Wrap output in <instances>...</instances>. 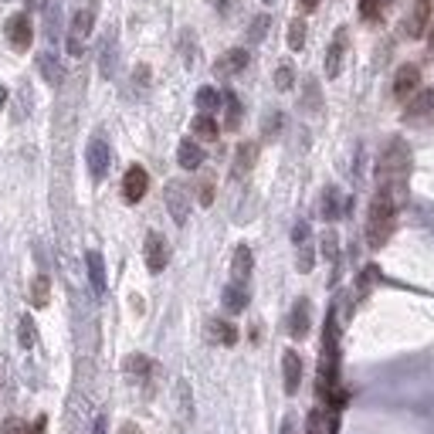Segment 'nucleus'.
I'll use <instances>...</instances> for the list:
<instances>
[{
	"label": "nucleus",
	"mask_w": 434,
	"mask_h": 434,
	"mask_svg": "<svg viewBox=\"0 0 434 434\" xmlns=\"http://www.w3.org/2000/svg\"><path fill=\"white\" fill-rule=\"evenodd\" d=\"M28 4H31V7H38V4H45V0H28Z\"/></svg>",
	"instance_id": "nucleus-51"
},
{
	"label": "nucleus",
	"mask_w": 434,
	"mask_h": 434,
	"mask_svg": "<svg viewBox=\"0 0 434 434\" xmlns=\"http://www.w3.org/2000/svg\"><path fill=\"white\" fill-rule=\"evenodd\" d=\"M251 268H255V255H251V248L248 245H238V248H234V258H231V279L238 282V285H248Z\"/></svg>",
	"instance_id": "nucleus-13"
},
{
	"label": "nucleus",
	"mask_w": 434,
	"mask_h": 434,
	"mask_svg": "<svg viewBox=\"0 0 434 434\" xmlns=\"http://www.w3.org/2000/svg\"><path fill=\"white\" fill-rule=\"evenodd\" d=\"M302 45H306V21H299V17H295L292 24H289V48L299 51Z\"/></svg>",
	"instance_id": "nucleus-30"
},
{
	"label": "nucleus",
	"mask_w": 434,
	"mask_h": 434,
	"mask_svg": "<svg viewBox=\"0 0 434 434\" xmlns=\"http://www.w3.org/2000/svg\"><path fill=\"white\" fill-rule=\"evenodd\" d=\"M177 163H180L184 170H197V167L204 163V150L194 140H184L180 143V150H177Z\"/></svg>",
	"instance_id": "nucleus-19"
},
{
	"label": "nucleus",
	"mask_w": 434,
	"mask_h": 434,
	"mask_svg": "<svg viewBox=\"0 0 434 434\" xmlns=\"http://www.w3.org/2000/svg\"><path fill=\"white\" fill-rule=\"evenodd\" d=\"M282 434H292V418H285V428H282Z\"/></svg>",
	"instance_id": "nucleus-47"
},
{
	"label": "nucleus",
	"mask_w": 434,
	"mask_h": 434,
	"mask_svg": "<svg viewBox=\"0 0 434 434\" xmlns=\"http://www.w3.org/2000/svg\"><path fill=\"white\" fill-rule=\"evenodd\" d=\"M0 434H24V421L7 418L4 424H0Z\"/></svg>",
	"instance_id": "nucleus-37"
},
{
	"label": "nucleus",
	"mask_w": 434,
	"mask_h": 434,
	"mask_svg": "<svg viewBox=\"0 0 434 434\" xmlns=\"http://www.w3.org/2000/svg\"><path fill=\"white\" fill-rule=\"evenodd\" d=\"M45 424H48L45 418H38V421L31 424V428H24V434H45Z\"/></svg>",
	"instance_id": "nucleus-42"
},
{
	"label": "nucleus",
	"mask_w": 434,
	"mask_h": 434,
	"mask_svg": "<svg viewBox=\"0 0 434 434\" xmlns=\"http://www.w3.org/2000/svg\"><path fill=\"white\" fill-rule=\"evenodd\" d=\"M404 123L411 126L434 123V89H421V92L411 95V102L404 108Z\"/></svg>",
	"instance_id": "nucleus-3"
},
{
	"label": "nucleus",
	"mask_w": 434,
	"mask_h": 434,
	"mask_svg": "<svg viewBox=\"0 0 434 434\" xmlns=\"http://www.w3.org/2000/svg\"><path fill=\"white\" fill-rule=\"evenodd\" d=\"M282 373H285V394H295L299 384H302V360L295 350H285L282 357Z\"/></svg>",
	"instance_id": "nucleus-14"
},
{
	"label": "nucleus",
	"mask_w": 434,
	"mask_h": 434,
	"mask_svg": "<svg viewBox=\"0 0 434 434\" xmlns=\"http://www.w3.org/2000/svg\"><path fill=\"white\" fill-rule=\"evenodd\" d=\"M146 190H150V173L143 170V167H129L123 177V197L126 204H140L146 197Z\"/></svg>",
	"instance_id": "nucleus-6"
},
{
	"label": "nucleus",
	"mask_w": 434,
	"mask_h": 434,
	"mask_svg": "<svg viewBox=\"0 0 434 434\" xmlns=\"http://www.w3.org/2000/svg\"><path fill=\"white\" fill-rule=\"evenodd\" d=\"M428 24H431V0H414L411 14L404 17V34L407 38H421L428 31Z\"/></svg>",
	"instance_id": "nucleus-8"
},
{
	"label": "nucleus",
	"mask_w": 434,
	"mask_h": 434,
	"mask_svg": "<svg viewBox=\"0 0 434 434\" xmlns=\"http://www.w3.org/2000/svg\"><path fill=\"white\" fill-rule=\"evenodd\" d=\"M85 163H89V173L95 180H102L108 173V163H112V153H108V143L106 140H92L89 150H85Z\"/></svg>",
	"instance_id": "nucleus-11"
},
{
	"label": "nucleus",
	"mask_w": 434,
	"mask_h": 434,
	"mask_svg": "<svg viewBox=\"0 0 434 434\" xmlns=\"http://www.w3.org/2000/svg\"><path fill=\"white\" fill-rule=\"evenodd\" d=\"M275 129H282V112H272V116L265 119V136H272Z\"/></svg>",
	"instance_id": "nucleus-39"
},
{
	"label": "nucleus",
	"mask_w": 434,
	"mask_h": 434,
	"mask_svg": "<svg viewBox=\"0 0 434 434\" xmlns=\"http://www.w3.org/2000/svg\"><path fill=\"white\" fill-rule=\"evenodd\" d=\"M217 106H221V92H217V89H211V85H204L201 92H197V108H201V112H207V116H214Z\"/></svg>",
	"instance_id": "nucleus-26"
},
{
	"label": "nucleus",
	"mask_w": 434,
	"mask_h": 434,
	"mask_svg": "<svg viewBox=\"0 0 434 434\" xmlns=\"http://www.w3.org/2000/svg\"><path fill=\"white\" fill-rule=\"evenodd\" d=\"M217 119L214 116H207V112H201L197 119H194V136H201V140H217Z\"/></svg>",
	"instance_id": "nucleus-25"
},
{
	"label": "nucleus",
	"mask_w": 434,
	"mask_h": 434,
	"mask_svg": "<svg viewBox=\"0 0 434 434\" xmlns=\"http://www.w3.org/2000/svg\"><path fill=\"white\" fill-rule=\"evenodd\" d=\"M407 173H411V150L404 140H390L384 156H380V167H377V180L380 190H387L397 197V204H404V190H407Z\"/></svg>",
	"instance_id": "nucleus-1"
},
{
	"label": "nucleus",
	"mask_w": 434,
	"mask_h": 434,
	"mask_svg": "<svg viewBox=\"0 0 434 434\" xmlns=\"http://www.w3.org/2000/svg\"><path fill=\"white\" fill-rule=\"evenodd\" d=\"M397 211L401 204L394 194L387 190H377V197L370 204V214H367V245L370 248H384L387 238L394 234V224H397Z\"/></svg>",
	"instance_id": "nucleus-2"
},
{
	"label": "nucleus",
	"mask_w": 434,
	"mask_h": 434,
	"mask_svg": "<svg viewBox=\"0 0 434 434\" xmlns=\"http://www.w3.org/2000/svg\"><path fill=\"white\" fill-rule=\"evenodd\" d=\"M377 275H380V268H377V265H370V268H363V279H360V295L367 292V289H370Z\"/></svg>",
	"instance_id": "nucleus-36"
},
{
	"label": "nucleus",
	"mask_w": 434,
	"mask_h": 434,
	"mask_svg": "<svg viewBox=\"0 0 434 434\" xmlns=\"http://www.w3.org/2000/svg\"><path fill=\"white\" fill-rule=\"evenodd\" d=\"M309 319H312V309H309V299H299L292 306V316H289V333L295 340H302L309 333Z\"/></svg>",
	"instance_id": "nucleus-15"
},
{
	"label": "nucleus",
	"mask_w": 434,
	"mask_h": 434,
	"mask_svg": "<svg viewBox=\"0 0 434 434\" xmlns=\"http://www.w3.org/2000/svg\"><path fill=\"white\" fill-rule=\"evenodd\" d=\"M380 7H384V0H360V17H363V21H377V17H380Z\"/></svg>",
	"instance_id": "nucleus-33"
},
{
	"label": "nucleus",
	"mask_w": 434,
	"mask_h": 434,
	"mask_svg": "<svg viewBox=\"0 0 434 434\" xmlns=\"http://www.w3.org/2000/svg\"><path fill=\"white\" fill-rule=\"evenodd\" d=\"M211 201H214V190H211V184H204V187H201V204L207 207Z\"/></svg>",
	"instance_id": "nucleus-43"
},
{
	"label": "nucleus",
	"mask_w": 434,
	"mask_h": 434,
	"mask_svg": "<svg viewBox=\"0 0 434 434\" xmlns=\"http://www.w3.org/2000/svg\"><path fill=\"white\" fill-rule=\"evenodd\" d=\"M126 370H129V373H140V377H146V373H150V360H146V357H129V363H126Z\"/></svg>",
	"instance_id": "nucleus-35"
},
{
	"label": "nucleus",
	"mask_w": 434,
	"mask_h": 434,
	"mask_svg": "<svg viewBox=\"0 0 434 434\" xmlns=\"http://www.w3.org/2000/svg\"><path fill=\"white\" fill-rule=\"evenodd\" d=\"M245 306H248V289H245V285H238V282L224 285V309L228 312H245Z\"/></svg>",
	"instance_id": "nucleus-20"
},
{
	"label": "nucleus",
	"mask_w": 434,
	"mask_h": 434,
	"mask_svg": "<svg viewBox=\"0 0 434 434\" xmlns=\"http://www.w3.org/2000/svg\"><path fill=\"white\" fill-rule=\"evenodd\" d=\"M231 4L234 0H217V11H221V14H231Z\"/></svg>",
	"instance_id": "nucleus-44"
},
{
	"label": "nucleus",
	"mask_w": 434,
	"mask_h": 434,
	"mask_svg": "<svg viewBox=\"0 0 434 434\" xmlns=\"http://www.w3.org/2000/svg\"><path fill=\"white\" fill-rule=\"evenodd\" d=\"M167 207H170V217L184 228L187 217H190V194H187V187L180 180H173L167 184Z\"/></svg>",
	"instance_id": "nucleus-5"
},
{
	"label": "nucleus",
	"mask_w": 434,
	"mask_h": 434,
	"mask_svg": "<svg viewBox=\"0 0 434 434\" xmlns=\"http://www.w3.org/2000/svg\"><path fill=\"white\" fill-rule=\"evenodd\" d=\"M255 156H258V146H255V143H241V146H238V156H234V177H245V173L255 167Z\"/></svg>",
	"instance_id": "nucleus-21"
},
{
	"label": "nucleus",
	"mask_w": 434,
	"mask_h": 434,
	"mask_svg": "<svg viewBox=\"0 0 434 434\" xmlns=\"http://www.w3.org/2000/svg\"><path fill=\"white\" fill-rule=\"evenodd\" d=\"M295 248H299V272L306 275V272H312V262H316V255H312V245H309V238H306V241H299Z\"/></svg>",
	"instance_id": "nucleus-31"
},
{
	"label": "nucleus",
	"mask_w": 434,
	"mask_h": 434,
	"mask_svg": "<svg viewBox=\"0 0 434 434\" xmlns=\"http://www.w3.org/2000/svg\"><path fill=\"white\" fill-rule=\"evenodd\" d=\"M245 65H248V51L245 48H231V51H224L214 65V75L217 78H231L238 72H245Z\"/></svg>",
	"instance_id": "nucleus-12"
},
{
	"label": "nucleus",
	"mask_w": 434,
	"mask_h": 434,
	"mask_svg": "<svg viewBox=\"0 0 434 434\" xmlns=\"http://www.w3.org/2000/svg\"><path fill=\"white\" fill-rule=\"evenodd\" d=\"M85 268H89V282H92L95 295H106V262L99 251H89L85 255Z\"/></svg>",
	"instance_id": "nucleus-16"
},
{
	"label": "nucleus",
	"mask_w": 434,
	"mask_h": 434,
	"mask_svg": "<svg viewBox=\"0 0 434 434\" xmlns=\"http://www.w3.org/2000/svg\"><path fill=\"white\" fill-rule=\"evenodd\" d=\"M48 299H51V279H48V275H34V282H31V306L34 309H45Z\"/></svg>",
	"instance_id": "nucleus-23"
},
{
	"label": "nucleus",
	"mask_w": 434,
	"mask_h": 434,
	"mask_svg": "<svg viewBox=\"0 0 434 434\" xmlns=\"http://www.w3.org/2000/svg\"><path fill=\"white\" fill-rule=\"evenodd\" d=\"M92 28H95V11L92 7L78 11L75 21H72V28H68V55H82V51H85V41H89Z\"/></svg>",
	"instance_id": "nucleus-4"
},
{
	"label": "nucleus",
	"mask_w": 434,
	"mask_h": 434,
	"mask_svg": "<svg viewBox=\"0 0 434 434\" xmlns=\"http://www.w3.org/2000/svg\"><path fill=\"white\" fill-rule=\"evenodd\" d=\"M268 24H272V17H268V14H262V17H255V21H251V31H248V38H251V41H255V45H258V41H262V38H265V31H268Z\"/></svg>",
	"instance_id": "nucleus-32"
},
{
	"label": "nucleus",
	"mask_w": 434,
	"mask_h": 434,
	"mask_svg": "<svg viewBox=\"0 0 434 434\" xmlns=\"http://www.w3.org/2000/svg\"><path fill=\"white\" fill-rule=\"evenodd\" d=\"M207 329H211V340L214 343H224V346H234V343H238V329H234L231 323H224V319H211Z\"/></svg>",
	"instance_id": "nucleus-22"
},
{
	"label": "nucleus",
	"mask_w": 434,
	"mask_h": 434,
	"mask_svg": "<svg viewBox=\"0 0 434 434\" xmlns=\"http://www.w3.org/2000/svg\"><path fill=\"white\" fill-rule=\"evenodd\" d=\"M167 262H170V248H167L163 234L150 231L146 234V268H150L153 275H160V272L167 268Z\"/></svg>",
	"instance_id": "nucleus-7"
},
{
	"label": "nucleus",
	"mask_w": 434,
	"mask_h": 434,
	"mask_svg": "<svg viewBox=\"0 0 434 434\" xmlns=\"http://www.w3.org/2000/svg\"><path fill=\"white\" fill-rule=\"evenodd\" d=\"M123 434H136V428H133V424H126V428H123Z\"/></svg>",
	"instance_id": "nucleus-50"
},
{
	"label": "nucleus",
	"mask_w": 434,
	"mask_h": 434,
	"mask_svg": "<svg viewBox=\"0 0 434 434\" xmlns=\"http://www.w3.org/2000/svg\"><path fill=\"white\" fill-rule=\"evenodd\" d=\"M275 89H279V92H289V89H292V68H289V65H282L279 72H275Z\"/></svg>",
	"instance_id": "nucleus-34"
},
{
	"label": "nucleus",
	"mask_w": 434,
	"mask_h": 434,
	"mask_svg": "<svg viewBox=\"0 0 434 434\" xmlns=\"http://www.w3.org/2000/svg\"><path fill=\"white\" fill-rule=\"evenodd\" d=\"M38 72H41V75H45V82H48V85H55V89L65 82V65L58 62L55 55H48V51H45V55H38Z\"/></svg>",
	"instance_id": "nucleus-17"
},
{
	"label": "nucleus",
	"mask_w": 434,
	"mask_h": 434,
	"mask_svg": "<svg viewBox=\"0 0 434 434\" xmlns=\"http://www.w3.org/2000/svg\"><path fill=\"white\" fill-rule=\"evenodd\" d=\"M418 85H421V68L418 65H401V68H397V75H394V99L407 102L411 95L418 92Z\"/></svg>",
	"instance_id": "nucleus-9"
},
{
	"label": "nucleus",
	"mask_w": 434,
	"mask_h": 434,
	"mask_svg": "<svg viewBox=\"0 0 434 434\" xmlns=\"http://www.w3.org/2000/svg\"><path fill=\"white\" fill-rule=\"evenodd\" d=\"M343 48H346V31H336V38H333V45H329V51H326V75L336 78L343 68Z\"/></svg>",
	"instance_id": "nucleus-18"
},
{
	"label": "nucleus",
	"mask_w": 434,
	"mask_h": 434,
	"mask_svg": "<svg viewBox=\"0 0 434 434\" xmlns=\"http://www.w3.org/2000/svg\"><path fill=\"white\" fill-rule=\"evenodd\" d=\"M221 102H224V129H238L241 126V102H238V95L234 92H224L221 95Z\"/></svg>",
	"instance_id": "nucleus-24"
},
{
	"label": "nucleus",
	"mask_w": 434,
	"mask_h": 434,
	"mask_svg": "<svg viewBox=\"0 0 434 434\" xmlns=\"http://www.w3.org/2000/svg\"><path fill=\"white\" fill-rule=\"evenodd\" d=\"M323 255L329 258V265L340 262V238H336V231H326L323 234Z\"/></svg>",
	"instance_id": "nucleus-29"
},
{
	"label": "nucleus",
	"mask_w": 434,
	"mask_h": 434,
	"mask_svg": "<svg viewBox=\"0 0 434 434\" xmlns=\"http://www.w3.org/2000/svg\"><path fill=\"white\" fill-rule=\"evenodd\" d=\"M7 41H11V48L14 51H28L34 41V31H31V21H28V14H14L11 21H7Z\"/></svg>",
	"instance_id": "nucleus-10"
},
{
	"label": "nucleus",
	"mask_w": 434,
	"mask_h": 434,
	"mask_svg": "<svg viewBox=\"0 0 434 434\" xmlns=\"http://www.w3.org/2000/svg\"><path fill=\"white\" fill-rule=\"evenodd\" d=\"M309 434H326V431H323V411H312V418H309Z\"/></svg>",
	"instance_id": "nucleus-40"
},
{
	"label": "nucleus",
	"mask_w": 434,
	"mask_h": 434,
	"mask_svg": "<svg viewBox=\"0 0 434 434\" xmlns=\"http://www.w3.org/2000/svg\"><path fill=\"white\" fill-rule=\"evenodd\" d=\"M55 21H58V7L51 4V7H48V38H51V41L58 38V34H55Z\"/></svg>",
	"instance_id": "nucleus-41"
},
{
	"label": "nucleus",
	"mask_w": 434,
	"mask_h": 434,
	"mask_svg": "<svg viewBox=\"0 0 434 434\" xmlns=\"http://www.w3.org/2000/svg\"><path fill=\"white\" fill-rule=\"evenodd\" d=\"M95 434H106V418L95 421Z\"/></svg>",
	"instance_id": "nucleus-46"
},
{
	"label": "nucleus",
	"mask_w": 434,
	"mask_h": 434,
	"mask_svg": "<svg viewBox=\"0 0 434 434\" xmlns=\"http://www.w3.org/2000/svg\"><path fill=\"white\" fill-rule=\"evenodd\" d=\"M299 7H302V11H316V7H319V0H299Z\"/></svg>",
	"instance_id": "nucleus-45"
},
{
	"label": "nucleus",
	"mask_w": 434,
	"mask_h": 434,
	"mask_svg": "<svg viewBox=\"0 0 434 434\" xmlns=\"http://www.w3.org/2000/svg\"><path fill=\"white\" fill-rule=\"evenodd\" d=\"M340 190L336 187H326V194H323V217L326 221H336L340 217Z\"/></svg>",
	"instance_id": "nucleus-27"
},
{
	"label": "nucleus",
	"mask_w": 434,
	"mask_h": 434,
	"mask_svg": "<svg viewBox=\"0 0 434 434\" xmlns=\"http://www.w3.org/2000/svg\"><path fill=\"white\" fill-rule=\"evenodd\" d=\"M102 75H112V41H106V48H102Z\"/></svg>",
	"instance_id": "nucleus-38"
},
{
	"label": "nucleus",
	"mask_w": 434,
	"mask_h": 434,
	"mask_svg": "<svg viewBox=\"0 0 434 434\" xmlns=\"http://www.w3.org/2000/svg\"><path fill=\"white\" fill-rule=\"evenodd\" d=\"M4 102H7V89L0 85V108H4Z\"/></svg>",
	"instance_id": "nucleus-49"
},
{
	"label": "nucleus",
	"mask_w": 434,
	"mask_h": 434,
	"mask_svg": "<svg viewBox=\"0 0 434 434\" xmlns=\"http://www.w3.org/2000/svg\"><path fill=\"white\" fill-rule=\"evenodd\" d=\"M17 340L24 350H31L34 346V319L31 316H21V323H17Z\"/></svg>",
	"instance_id": "nucleus-28"
},
{
	"label": "nucleus",
	"mask_w": 434,
	"mask_h": 434,
	"mask_svg": "<svg viewBox=\"0 0 434 434\" xmlns=\"http://www.w3.org/2000/svg\"><path fill=\"white\" fill-rule=\"evenodd\" d=\"M428 48H431V55H434V28L428 31Z\"/></svg>",
	"instance_id": "nucleus-48"
},
{
	"label": "nucleus",
	"mask_w": 434,
	"mask_h": 434,
	"mask_svg": "<svg viewBox=\"0 0 434 434\" xmlns=\"http://www.w3.org/2000/svg\"><path fill=\"white\" fill-rule=\"evenodd\" d=\"M265 4H272V0H265Z\"/></svg>",
	"instance_id": "nucleus-52"
}]
</instances>
